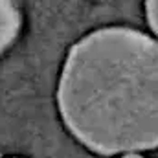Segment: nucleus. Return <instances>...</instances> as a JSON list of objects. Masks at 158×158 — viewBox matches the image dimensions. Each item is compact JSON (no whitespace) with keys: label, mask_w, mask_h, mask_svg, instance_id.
Masks as SVG:
<instances>
[{"label":"nucleus","mask_w":158,"mask_h":158,"mask_svg":"<svg viewBox=\"0 0 158 158\" xmlns=\"http://www.w3.org/2000/svg\"><path fill=\"white\" fill-rule=\"evenodd\" d=\"M59 112L68 131L99 155L158 147V42L131 28H101L64 61Z\"/></svg>","instance_id":"f257e3e1"},{"label":"nucleus","mask_w":158,"mask_h":158,"mask_svg":"<svg viewBox=\"0 0 158 158\" xmlns=\"http://www.w3.org/2000/svg\"><path fill=\"white\" fill-rule=\"evenodd\" d=\"M20 30V11L11 2H0V52L7 48Z\"/></svg>","instance_id":"f03ea898"},{"label":"nucleus","mask_w":158,"mask_h":158,"mask_svg":"<svg viewBox=\"0 0 158 158\" xmlns=\"http://www.w3.org/2000/svg\"><path fill=\"white\" fill-rule=\"evenodd\" d=\"M145 15H147V22H149L151 30L158 37V2H147L145 4Z\"/></svg>","instance_id":"7ed1b4c3"},{"label":"nucleus","mask_w":158,"mask_h":158,"mask_svg":"<svg viewBox=\"0 0 158 158\" xmlns=\"http://www.w3.org/2000/svg\"><path fill=\"white\" fill-rule=\"evenodd\" d=\"M121 158H143L142 155H136V153H131V155H123Z\"/></svg>","instance_id":"20e7f679"}]
</instances>
